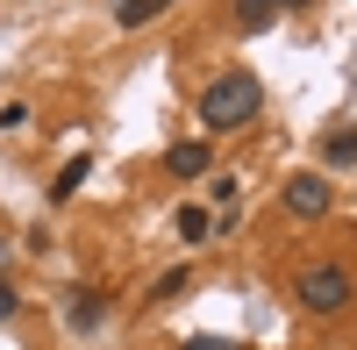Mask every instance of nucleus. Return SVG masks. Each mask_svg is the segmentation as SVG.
<instances>
[{
    "label": "nucleus",
    "instance_id": "obj_10",
    "mask_svg": "<svg viewBox=\"0 0 357 350\" xmlns=\"http://www.w3.org/2000/svg\"><path fill=\"white\" fill-rule=\"evenodd\" d=\"M321 158H329V165H357V129H336V136H329V151H321Z\"/></svg>",
    "mask_w": 357,
    "mask_h": 350
},
{
    "label": "nucleus",
    "instance_id": "obj_14",
    "mask_svg": "<svg viewBox=\"0 0 357 350\" xmlns=\"http://www.w3.org/2000/svg\"><path fill=\"white\" fill-rule=\"evenodd\" d=\"M272 8H314V0H272Z\"/></svg>",
    "mask_w": 357,
    "mask_h": 350
},
{
    "label": "nucleus",
    "instance_id": "obj_11",
    "mask_svg": "<svg viewBox=\"0 0 357 350\" xmlns=\"http://www.w3.org/2000/svg\"><path fill=\"white\" fill-rule=\"evenodd\" d=\"M186 286H193L186 272H165V279H158V294H151V300H178V294H186Z\"/></svg>",
    "mask_w": 357,
    "mask_h": 350
},
{
    "label": "nucleus",
    "instance_id": "obj_12",
    "mask_svg": "<svg viewBox=\"0 0 357 350\" xmlns=\"http://www.w3.org/2000/svg\"><path fill=\"white\" fill-rule=\"evenodd\" d=\"M186 350H243V343H229V336H193Z\"/></svg>",
    "mask_w": 357,
    "mask_h": 350
},
{
    "label": "nucleus",
    "instance_id": "obj_15",
    "mask_svg": "<svg viewBox=\"0 0 357 350\" xmlns=\"http://www.w3.org/2000/svg\"><path fill=\"white\" fill-rule=\"evenodd\" d=\"M0 257H8V243H0Z\"/></svg>",
    "mask_w": 357,
    "mask_h": 350
},
{
    "label": "nucleus",
    "instance_id": "obj_8",
    "mask_svg": "<svg viewBox=\"0 0 357 350\" xmlns=\"http://www.w3.org/2000/svg\"><path fill=\"white\" fill-rule=\"evenodd\" d=\"M86 179H93V165H86V158H72L65 172H57V186H50V193H57V200H72V193H79Z\"/></svg>",
    "mask_w": 357,
    "mask_h": 350
},
{
    "label": "nucleus",
    "instance_id": "obj_9",
    "mask_svg": "<svg viewBox=\"0 0 357 350\" xmlns=\"http://www.w3.org/2000/svg\"><path fill=\"white\" fill-rule=\"evenodd\" d=\"M178 236H186V243H207V236H215L207 208H178Z\"/></svg>",
    "mask_w": 357,
    "mask_h": 350
},
{
    "label": "nucleus",
    "instance_id": "obj_7",
    "mask_svg": "<svg viewBox=\"0 0 357 350\" xmlns=\"http://www.w3.org/2000/svg\"><path fill=\"white\" fill-rule=\"evenodd\" d=\"M272 15H279L272 0H236V29H243V36H257V29L272 22Z\"/></svg>",
    "mask_w": 357,
    "mask_h": 350
},
{
    "label": "nucleus",
    "instance_id": "obj_3",
    "mask_svg": "<svg viewBox=\"0 0 357 350\" xmlns=\"http://www.w3.org/2000/svg\"><path fill=\"white\" fill-rule=\"evenodd\" d=\"M286 208L314 222V215H329V208H336V186L321 179V172H301V179H286Z\"/></svg>",
    "mask_w": 357,
    "mask_h": 350
},
{
    "label": "nucleus",
    "instance_id": "obj_2",
    "mask_svg": "<svg viewBox=\"0 0 357 350\" xmlns=\"http://www.w3.org/2000/svg\"><path fill=\"white\" fill-rule=\"evenodd\" d=\"M293 294H301L314 314H343V307H350V272H336V265H307L301 279H293Z\"/></svg>",
    "mask_w": 357,
    "mask_h": 350
},
{
    "label": "nucleus",
    "instance_id": "obj_4",
    "mask_svg": "<svg viewBox=\"0 0 357 350\" xmlns=\"http://www.w3.org/2000/svg\"><path fill=\"white\" fill-rule=\"evenodd\" d=\"M172 8V0H114V29H143V22H158Z\"/></svg>",
    "mask_w": 357,
    "mask_h": 350
},
{
    "label": "nucleus",
    "instance_id": "obj_1",
    "mask_svg": "<svg viewBox=\"0 0 357 350\" xmlns=\"http://www.w3.org/2000/svg\"><path fill=\"white\" fill-rule=\"evenodd\" d=\"M257 107H264L257 72L236 65V72H222V79H207V93H200V122H207V136H229V129H250Z\"/></svg>",
    "mask_w": 357,
    "mask_h": 350
},
{
    "label": "nucleus",
    "instance_id": "obj_5",
    "mask_svg": "<svg viewBox=\"0 0 357 350\" xmlns=\"http://www.w3.org/2000/svg\"><path fill=\"white\" fill-rule=\"evenodd\" d=\"M165 165L178 172V179H200V172H207V143H172Z\"/></svg>",
    "mask_w": 357,
    "mask_h": 350
},
{
    "label": "nucleus",
    "instance_id": "obj_13",
    "mask_svg": "<svg viewBox=\"0 0 357 350\" xmlns=\"http://www.w3.org/2000/svg\"><path fill=\"white\" fill-rule=\"evenodd\" d=\"M15 307H22V294H15V286H8V279H0V322H8V314H15Z\"/></svg>",
    "mask_w": 357,
    "mask_h": 350
},
{
    "label": "nucleus",
    "instance_id": "obj_6",
    "mask_svg": "<svg viewBox=\"0 0 357 350\" xmlns=\"http://www.w3.org/2000/svg\"><path fill=\"white\" fill-rule=\"evenodd\" d=\"M65 322H72V329H93V322H107V294H72Z\"/></svg>",
    "mask_w": 357,
    "mask_h": 350
}]
</instances>
